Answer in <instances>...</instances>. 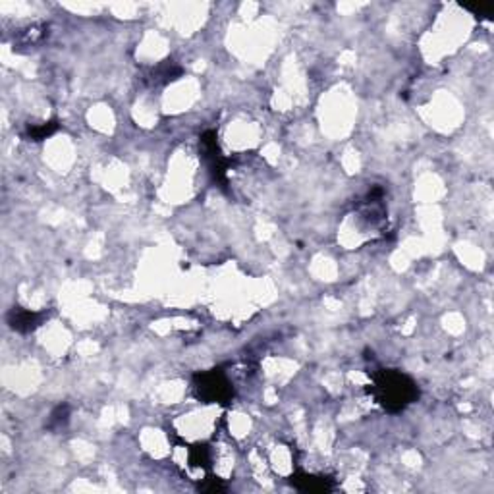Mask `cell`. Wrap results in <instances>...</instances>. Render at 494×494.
Segmentation results:
<instances>
[{
  "instance_id": "cell-1",
  "label": "cell",
  "mask_w": 494,
  "mask_h": 494,
  "mask_svg": "<svg viewBox=\"0 0 494 494\" xmlns=\"http://www.w3.org/2000/svg\"><path fill=\"white\" fill-rule=\"evenodd\" d=\"M374 396L388 411H402L419 396L417 384L398 371H381L374 374Z\"/></svg>"
},
{
  "instance_id": "cell-2",
  "label": "cell",
  "mask_w": 494,
  "mask_h": 494,
  "mask_svg": "<svg viewBox=\"0 0 494 494\" xmlns=\"http://www.w3.org/2000/svg\"><path fill=\"white\" fill-rule=\"evenodd\" d=\"M197 396L205 402H226L232 396V386L222 371H211L195 377Z\"/></svg>"
},
{
  "instance_id": "cell-3",
  "label": "cell",
  "mask_w": 494,
  "mask_h": 494,
  "mask_svg": "<svg viewBox=\"0 0 494 494\" xmlns=\"http://www.w3.org/2000/svg\"><path fill=\"white\" fill-rule=\"evenodd\" d=\"M8 322L10 327L17 330V332H29V330L39 327L41 315H39V313L26 311V309H19V307H14L8 315Z\"/></svg>"
},
{
  "instance_id": "cell-4",
  "label": "cell",
  "mask_w": 494,
  "mask_h": 494,
  "mask_svg": "<svg viewBox=\"0 0 494 494\" xmlns=\"http://www.w3.org/2000/svg\"><path fill=\"white\" fill-rule=\"evenodd\" d=\"M299 491H309V493H324V491H330L332 485H330L329 479L324 477H313V475H299V477L292 479Z\"/></svg>"
},
{
  "instance_id": "cell-5",
  "label": "cell",
  "mask_w": 494,
  "mask_h": 494,
  "mask_svg": "<svg viewBox=\"0 0 494 494\" xmlns=\"http://www.w3.org/2000/svg\"><path fill=\"white\" fill-rule=\"evenodd\" d=\"M54 130H56V124H54V122H51V124L41 126V128H31V130H29V138L44 139V138H49V135H51Z\"/></svg>"
}]
</instances>
